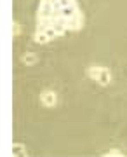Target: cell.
I'll list each match as a JSON object with an SVG mask.
<instances>
[{"label": "cell", "instance_id": "cell-1", "mask_svg": "<svg viewBox=\"0 0 127 157\" xmlns=\"http://www.w3.org/2000/svg\"><path fill=\"white\" fill-rule=\"evenodd\" d=\"M87 77L92 78L94 82H98V84H101V86H108L111 82V73L106 67H96V65L89 67L87 68Z\"/></svg>", "mask_w": 127, "mask_h": 157}, {"label": "cell", "instance_id": "cell-2", "mask_svg": "<svg viewBox=\"0 0 127 157\" xmlns=\"http://www.w3.org/2000/svg\"><path fill=\"white\" fill-rule=\"evenodd\" d=\"M40 101H42V105H44V107L52 108V107L58 105V94H56L54 91L47 89V91H44V93L40 94Z\"/></svg>", "mask_w": 127, "mask_h": 157}, {"label": "cell", "instance_id": "cell-3", "mask_svg": "<svg viewBox=\"0 0 127 157\" xmlns=\"http://www.w3.org/2000/svg\"><path fill=\"white\" fill-rule=\"evenodd\" d=\"M84 23H85V17H84L82 11H78L75 16L68 21V30H73V32H77V30L84 28Z\"/></svg>", "mask_w": 127, "mask_h": 157}, {"label": "cell", "instance_id": "cell-4", "mask_svg": "<svg viewBox=\"0 0 127 157\" xmlns=\"http://www.w3.org/2000/svg\"><path fill=\"white\" fill-rule=\"evenodd\" d=\"M21 61L24 63V65H28V67H32V65H37V61H39V56H37L35 52H26V54L21 58Z\"/></svg>", "mask_w": 127, "mask_h": 157}, {"label": "cell", "instance_id": "cell-5", "mask_svg": "<svg viewBox=\"0 0 127 157\" xmlns=\"http://www.w3.org/2000/svg\"><path fill=\"white\" fill-rule=\"evenodd\" d=\"M33 40L37 42V44H47V42H50L49 37H47L44 32H40V30H37V32L33 33Z\"/></svg>", "mask_w": 127, "mask_h": 157}, {"label": "cell", "instance_id": "cell-6", "mask_svg": "<svg viewBox=\"0 0 127 157\" xmlns=\"http://www.w3.org/2000/svg\"><path fill=\"white\" fill-rule=\"evenodd\" d=\"M12 154L14 155H26V148L23 143H14L12 145Z\"/></svg>", "mask_w": 127, "mask_h": 157}, {"label": "cell", "instance_id": "cell-7", "mask_svg": "<svg viewBox=\"0 0 127 157\" xmlns=\"http://www.w3.org/2000/svg\"><path fill=\"white\" fill-rule=\"evenodd\" d=\"M105 157H124V152L120 148H111L105 154Z\"/></svg>", "mask_w": 127, "mask_h": 157}, {"label": "cell", "instance_id": "cell-8", "mask_svg": "<svg viewBox=\"0 0 127 157\" xmlns=\"http://www.w3.org/2000/svg\"><path fill=\"white\" fill-rule=\"evenodd\" d=\"M19 33H21V25H19L17 21H14V23H12V35L17 37Z\"/></svg>", "mask_w": 127, "mask_h": 157}]
</instances>
